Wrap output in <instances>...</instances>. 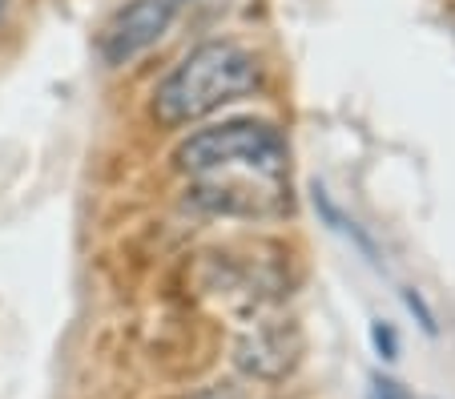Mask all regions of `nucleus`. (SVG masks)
<instances>
[{
	"label": "nucleus",
	"mask_w": 455,
	"mask_h": 399,
	"mask_svg": "<svg viewBox=\"0 0 455 399\" xmlns=\"http://www.w3.org/2000/svg\"><path fill=\"white\" fill-rule=\"evenodd\" d=\"M258 57L234 41H206L189 49L154 89V117L162 125H194L222 105L258 89Z\"/></svg>",
	"instance_id": "f257e3e1"
},
{
	"label": "nucleus",
	"mask_w": 455,
	"mask_h": 399,
	"mask_svg": "<svg viewBox=\"0 0 455 399\" xmlns=\"http://www.w3.org/2000/svg\"><path fill=\"white\" fill-rule=\"evenodd\" d=\"M181 174L194 178H283L286 174V141L270 122L234 117V122L210 125L189 133L173 149Z\"/></svg>",
	"instance_id": "f03ea898"
},
{
	"label": "nucleus",
	"mask_w": 455,
	"mask_h": 399,
	"mask_svg": "<svg viewBox=\"0 0 455 399\" xmlns=\"http://www.w3.org/2000/svg\"><path fill=\"white\" fill-rule=\"evenodd\" d=\"M178 17V0H129L125 9L105 25L101 33V57L109 65H129L133 57L157 44L165 28Z\"/></svg>",
	"instance_id": "7ed1b4c3"
},
{
	"label": "nucleus",
	"mask_w": 455,
	"mask_h": 399,
	"mask_svg": "<svg viewBox=\"0 0 455 399\" xmlns=\"http://www.w3.org/2000/svg\"><path fill=\"white\" fill-rule=\"evenodd\" d=\"M302 359V335L291 323H267V327H254L238 339L234 347V363L242 375L262 383L286 379V375L299 367Z\"/></svg>",
	"instance_id": "20e7f679"
},
{
	"label": "nucleus",
	"mask_w": 455,
	"mask_h": 399,
	"mask_svg": "<svg viewBox=\"0 0 455 399\" xmlns=\"http://www.w3.org/2000/svg\"><path fill=\"white\" fill-rule=\"evenodd\" d=\"M371 343H375L379 359H387V363H395L399 359V335H395L391 323H375V327H371Z\"/></svg>",
	"instance_id": "39448f33"
},
{
	"label": "nucleus",
	"mask_w": 455,
	"mask_h": 399,
	"mask_svg": "<svg viewBox=\"0 0 455 399\" xmlns=\"http://www.w3.org/2000/svg\"><path fill=\"white\" fill-rule=\"evenodd\" d=\"M371 399H407V395H403V387H399L395 379L375 375V379H371Z\"/></svg>",
	"instance_id": "423d86ee"
},
{
	"label": "nucleus",
	"mask_w": 455,
	"mask_h": 399,
	"mask_svg": "<svg viewBox=\"0 0 455 399\" xmlns=\"http://www.w3.org/2000/svg\"><path fill=\"white\" fill-rule=\"evenodd\" d=\"M407 307H411V315H419V323H423V331H427V335H435V315L427 311V303H423L419 295H415V291H407Z\"/></svg>",
	"instance_id": "0eeeda50"
},
{
	"label": "nucleus",
	"mask_w": 455,
	"mask_h": 399,
	"mask_svg": "<svg viewBox=\"0 0 455 399\" xmlns=\"http://www.w3.org/2000/svg\"><path fill=\"white\" fill-rule=\"evenodd\" d=\"M186 399H238L230 387H206V391H194V395H186Z\"/></svg>",
	"instance_id": "6e6552de"
},
{
	"label": "nucleus",
	"mask_w": 455,
	"mask_h": 399,
	"mask_svg": "<svg viewBox=\"0 0 455 399\" xmlns=\"http://www.w3.org/2000/svg\"><path fill=\"white\" fill-rule=\"evenodd\" d=\"M9 9H12V0H0V25L9 20Z\"/></svg>",
	"instance_id": "1a4fd4ad"
}]
</instances>
